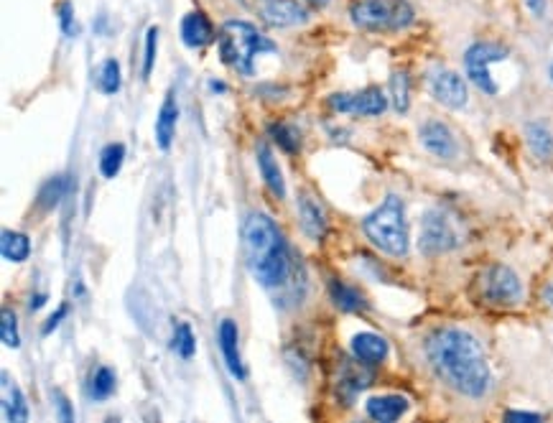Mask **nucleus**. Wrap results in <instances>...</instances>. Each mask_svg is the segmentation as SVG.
<instances>
[{
    "label": "nucleus",
    "mask_w": 553,
    "mask_h": 423,
    "mask_svg": "<svg viewBox=\"0 0 553 423\" xmlns=\"http://www.w3.org/2000/svg\"><path fill=\"white\" fill-rule=\"evenodd\" d=\"M120 64H117L115 59H105L100 67V72H97V87H100V92H105V95H115L117 89H120Z\"/></svg>",
    "instance_id": "cd10ccee"
},
{
    "label": "nucleus",
    "mask_w": 553,
    "mask_h": 423,
    "mask_svg": "<svg viewBox=\"0 0 553 423\" xmlns=\"http://www.w3.org/2000/svg\"><path fill=\"white\" fill-rule=\"evenodd\" d=\"M263 21L273 29H286V26H296L304 23L309 14L304 5H299V0H265L261 5Z\"/></svg>",
    "instance_id": "f8f14e48"
},
{
    "label": "nucleus",
    "mask_w": 553,
    "mask_h": 423,
    "mask_svg": "<svg viewBox=\"0 0 553 423\" xmlns=\"http://www.w3.org/2000/svg\"><path fill=\"white\" fill-rule=\"evenodd\" d=\"M363 233L385 255L403 258L408 253V222L401 197H385V202L363 219Z\"/></svg>",
    "instance_id": "20e7f679"
},
{
    "label": "nucleus",
    "mask_w": 553,
    "mask_h": 423,
    "mask_svg": "<svg viewBox=\"0 0 553 423\" xmlns=\"http://www.w3.org/2000/svg\"><path fill=\"white\" fill-rule=\"evenodd\" d=\"M426 360L444 385L465 398H484L493 388V372L477 336L459 326H444L426 339Z\"/></svg>",
    "instance_id": "f257e3e1"
},
{
    "label": "nucleus",
    "mask_w": 553,
    "mask_h": 423,
    "mask_svg": "<svg viewBox=\"0 0 553 423\" xmlns=\"http://www.w3.org/2000/svg\"><path fill=\"white\" fill-rule=\"evenodd\" d=\"M352 354L360 365H380L388 357V342L373 332H360L352 339Z\"/></svg>",
    "instance_id": "4468645a"
},
{
    "label": "nucleus",
    "mask_w": 553,
    "mask_h": 423,
    "mask_svg": "<svg viewBox=\"0 0 553 423\" xmlns=\"http://www.w3.org/2000/svg\"><path fill=\"white\" fill-rule=\"evenodd\" d=\"M245 261L265 289H281L291 278V253L268 215H250L245 222Z\"/></svg>",
    "instance_id": "f03ea898"
},
{
    "label": "nucleus",
    "mask_w": 553,
    "mask_h": 423,
    "mask_svg": "<svg viewBox=\"0 0 553 423\" xmlns=\"http://www.w3.org/2000/svg\"><path fill=\"white\" fill-rule=\"evenodd\" d=\"M67 187H69L67 176H54V179H49L44 187H41V191H39V207H41V209H54V207L64 199Z\"/></svg>",
    "instance_id": "a878e982"
},
{
    "label": "nucleus",
    "mask_w": 553,
    "mask_h": 423,
    "mask_svg": "<svg viewBox=\"0 0 553 423\" xmlns=\"http://www.w3.org/2000/svg\"><path fill=\"white\" fill-rule=\"evenodd\" d=\"M546 301H548V304L553 307V283L548 286V289H546Z\"/></svg>",
    "instance_id": "a19ab883"
},
{
    "label": "nucleus",
    "mask_w": 553,
    "mask_h": 423,
    "mask_svg": "<svg viewBox=\"0 0 553 423\" xmlns=\"http://www.w3.org/2000/svg\"><path fill=\"white\" fill-rule=\"evenodd\" d=\"M44 304H46V296H44V293H36V296H31L29 308H31V311H39V308L44 307Z\"/></svg>",
    "instance_id": "58836bf2"
},
{
    "label": "nucleus",
    "mask_w": 553,
    "mask_h": 423,
    "mask_svg": "<svg viewBox=\"0 0 553 423\" xmlns=\"http://www.w3.org/2000/svg\"><path fill=\"white\" fill-rule=\"evenodd\" d=\"M391 97H393V107L398 113H406L410 105V85H408V74L395 72L391 77Z\"/></svg>",
    "instance_id": "c756f323"
},
{
    "label": "nucleus",
    "mask_w": 553,
    "mask_h": 423,
    "mask_svg": "<svg viewBox=\"0 0 553 423\" xmlns=\"http://www.w3.org/2000/svg\"><path fill=\"white\" fill-rule=\"evenodd\" d=\"M419 138H421V146L426 148L429 153H434L437 159L449 161L454 159L456 151H459L454 133L449 131V125H444L441 120H426L421 125V131H419Z\"/></svg>",
    "instance_id": "9b49d317"
},
{
    "label": "nucleus",
    "mask_w": 553,
    "mask_h": 423,
    "mask_svg": "<svg viewBox=\"0 0 553 423\" xmlns=\"http://www.w3.org/2000/svg\"><path fill=\"white\" fill-rule=\"evenodd\" d=\"M329 107L335 113H355V115L375 117L385 113L388 107V97L382 95L380 87H364L360 92H339L332 95Z\"/></svg>",
    "instance_id": "1a4fd4ad"
},
{
    "label": "nucleus",
    "mask_w": 553,
    "mask_h": 423,
    "mask_svg": "<svg viewBox=\"0 0 553 423\" xmlns=\"http://www.w3.org/2000/svg\"><path fill=\"white\" fill-rule=\"evenodd\" d=\"M57 400H59V410H61V418H64V421H72L74 416H72V410H69L67 398H64V395H57Z\"/></svg>",
    "instance_id": "4c0bfd02"
},
{
    "label": "nucleus",
    "mask_w": 553,
    "mask_h": 423,
    "mask_svg": "<svg viewBox=\"0 0 553 423\" xmlns=\"http://www.w3.org/2000/svg\"><path fill=\"white\" fill-rule=\"evenodd\" d=\"M525 141H528V148H530L539 159H551L553 135L548 133L546 125H540V123H528V125H525Z\"/></svg>",
    "instance_id": "4be33fe9"
},
{
    "label": "nucleus",
    "mask_w": 553,
    "mask_h": 423,
    "mask_svg": "<svg viewBox=\"0 0 553 423\" xmlns=\"http://www.w3.org/2000/svg\"><path fill=\"white\" fill-rule=\"evenodd\" d=\"M329 293H332V301L342 311H363L367 304H364V296L355 286H347L345 280H329Z\"/></svg>",
    "instance_id": "412c9836"
},
{
    "label": "nucleus",
    "mask_w": 553,
    "mask_h": 423,
    "mask_svg": "<svg viewBox=\"0 0 553 423\" xmlns=\"http://www.w3.org/2000/svg\"><path fill=\"white\" fill-rule=\"evenodd\" d=\"M462 243V234L459 227L444 209H431L426 212L421 219V240H419V248L426 255H441V253H449Z\"/></svg>",
    "instance_id": "0eeeda50"
},
{
    "label": "nucleus",
    "mask_w": 553,
    "mask_h": 423,
    "mask_svg": "<svg viewBox=\"0 0 553 423\" xmlns=\"http://www.w3.org/2000/svg\"><path fill=\"white\" fill-rule=\"evenodd\" d=\"M115 393V372L110 367H97L89 378V395L95 400H107Z\"/></svg>",
    "instance_id": "b1692460"
},
{
    "label": "nucleus",
    "mask_w": 553,
    "mask_h": 423,
    "mask_svg": "<svg viewBox=\"0 0 553 423\" xmlns=\"http://www.w3.org/2000/svg\"><path fill=\"white\" fill-rule=\"evenodd\" d=\"M156 46H159V29L151 26L146 33V54H143V77L153 72V64H156Z\"/></svg>",
    "instance_id": "473e14b6"
},
{
    "label": "nucleus",
    "mask_w": 553,
    "mask_h": 423,
    "mask_svg": "<svg viewBox=\"0 0 553 423\" xmlns=\"http://www.w3.org/2000/svg\"><path fill=\"white\" fill-rule=\"evenodd\" d=\"M123 161H125V146L123 143H110L105 146L100 153V171L105 179H115L123 169Z\"/></svg>",
    "instance_id": "bb28decb"
},
{
    "label": "nucleus",
    "mask_w": 553,
    "mask_h": 423,
    "mask_svg": "<svg viewBox=\"0 0 553 423\" xmlns=\"http://www.w3.org/2000/svg\"><path fill=\"white\" fill-rule=\"evenodd\" d=\"M502 59H508L505 46L493 44V41H477V44L469 46L465 51V72L469 77V82L484 95L495 97L500 87H497L495 77H493V67Z\"/></svg>",
    "instance_id": "423d86ee"
},
{
    "label": "nucleus",
    "mask_w": 553,
    "mask_h": 423,
    "mask_svg": "<svg viewBox=\"0 0 553 423\" xmlns=\"http://www.w3.org/2000/svg\"><path fill=\"white\" fill-rule=\"evenodd\" d=\"M271 138L276 141L278 148L281 151H286V153H296L299 148H301V138H299V133L293 131L291 125H286V123H276V125H271Z\"/></svg>",
    "instance_id": "c85d7f7f"
},
{
    "label": "nucleus",
    "mask_w": 553,
    "mask_h": 423,
    "mask_svg": "<svg viewBox=\"0 0 553 423\" xmlns=\"http://www.w3.org/2000/svg\"><path fill=\"white\" fill-rule=\"evenodd\" d=\"M3 409H5V416L8 421L23 423L29 418V409H26V398L21 393V388L11 382L8 375H3Z\"/></svg>",
    "instance_id": "aec40b11"
},
{
    "label": "nucleus",
    "mask_w": 553,
    "mask_h": 423,
    "mask_svg": "<svg viewBox=\"0 0 553 423\" xmlns=\"http://www.w3.org/2000/svg\"><path fill=\"white\" fill-rule=\"evenodd\" d=\"M0 336H3V345L5 347H21V336H18V321L15 314L8 307H3L0 314Z\"/></svg>",
    "instance_id": "2f4dec72"
},
{
    "label": "nucleus",
    "mask_w": 553,
    "mask_h": 423,
    "mask_svg": "<svg viewBox=\"0 0 553 423\" xmlns=\"http://www.w3.org/2000/svg\"><path fill=\"white\" fill-rule=\"evenodd\" d=\"M174 350L179 357H184V360H189L191 354L197 352V339H194V332H191L189 324H179L174 329Z\"/></svg>",
    "instance_id": "7c9ffc66"
},
{
    "label": "nucleus",
    "mask_w": 553,
    "mask_h": 423,
    "mask_svg": "<svg viewBox=\"0 0 553 423\" xmlns=\"http://www.w3.org/2000/svg\"><path fill=\"white\" fill-rule=\"evenodd\" d=\"M299 215H301V227L311 240H321L327 233V219L321 207L311 199V197H301L299 199Z\"/></svg>",
    "instance_id": "6ab92c4d"
},
{
    "label": "nucleus",
    "mask_w": 553,
    "mask_h": 423,
    "mask_svg": "<svg viewBox=\"0 0 553 423\" xmlns=\"http://www.w3.org/2000/svg\"><path fill=\"white\" fill-rule=\"evenodd\" d=\"M219 350H222V357H225V365L230 370V375L237 380H245V367H243V357H240L235 321L225 319L219 324Z\"/></svg>",
    "instance_id": "ddd939ff"
},
{
    "label": "nucleus",
    "mask_w": 553,
    "mask_h": 423,
    "mask_svg": "<svg viewBox=\"0 0 553 423\" xmlns=\"http://www.w3.org/2000/svg\"><path fill=\"white\" fill-rule=\"evenodd\" d=\"M408 410V400L403 395H375L367 400V416L373 421L391 423L398 421Z\"/></svg>",
    "instance_id": "dca6fc26"
},
{
    "label": "nucleus",
    "mask_w": 553,
    "mask_h": 423,
    "mask_svg": "<svg viewBox=\"0 0 553 423\" xmlns=\"http://www.w3.org/2000/svg\"><path fill=\"white\" fill-rule=\"evenodd\" d=\"M508 421H539V413H525V410H510L505 416Z\"/></svg>",
    "instance_id": "c9c22d12"
},
{
    "label": "nucleus",
    "mask_w": 553,
    "mask_h": 423,
    "mask_svg": "<svg viewBox=\"0 0 553 423\" xmlns=\"http://www.w3.org/2000/svg\"><path fill=\"white\" fill-rule=\"evenodd\" d=\"M367 380H370V375L364 372V370H360V367H352V365H345V370H342V375H339V393L345 395L347 400H352L355 395L363 391L364 385H367Z\"/></svg>",
    "instance_id": "393cba45"
},
{
    "label": "nucleus",
    "mask_w": 553,
    "mask_h": 423,
    "mask_svg": "<svg viewBox=\"0 0 553 423\" xmlns=\"http://www.w3.org/2000/svg\"><path fill=\"white\" fill-rule=\"evenodd\" d=\"M67 317V307H59L57 308V314H51V319L46 321V326H44V335H51L54 329H57L59 324H61V319Z\"/></svg>",
    "instance_id": "f704fd0d"
},
{
    "label": "nucleus",
    "mask_w": 553,
    "mask_h": 423,
    "mask_svg": "<svg viewBox=\"0 0 553 423\" xmlns=\"http://www.w3.org/2000/svg\"><path fill=\"white\" fill-rule=\"evenodd\" d=\"M59 23H61V31L67 33V36H74V8L72 3H61L59 5Z\"/></svg>",
    "instance_id": "72a5a7b5"
},
{
    "label": "nucleus",
    "mask_w": 553,
    "mask_h": 423,
    "mask_svg": "<svg viewBox=\"0 0 553 423\" xmlns=\"http://www.w3.org/2000/svg\"><path fill=\"white\" fill-rule=\"evenodd\" d=\"M258 166H261V176L263 181L268 184V189L273 191L278 199H283V197H286L283 174H281V169H278V161L273 159V151L265 146V143L258 146Z\"/></svg>",
    "instance_id": "a211bd4d"
},
{
    "label": "nucleus",
    "mask_w": 553,
    "mask_h": 423,
    "mask_svg": "<svg viewBox=\"0 0 553 423\" xmlns=\"http://www.w3.org/2000/svg\"><path fill=\"white\" fill-rule=\"evenodd\" d=\"M429 89H431L434 100L444 105V107H449V110H459V107L466 105V85L456 72L437 69L429 77Z\"/></svg>",
    "instance_id": "9d476101"
},
{
    "label": "nucleus",
    "mask_w": 553,
    "mask_h": 423,
    "mask_svg": "<svg viewBox=\"0 0 553 423\" xmlns=\"http://www.w3.org/2000/svg\"><path fill=\"white\" fill-rule=\"evenodd\" d=\"M525 8L530 11L533 15H543L546 14V0H525Z\"/></svg>",
    "instance_id": "e433bc0d"
},
{
    "label": "nucleus",
    "mask_w": 553,
    "mask_h": 423,
    "mask_svg": "<svg viewBox=\"0 0 553 423\" xmlns=\"http://www.w3.org/2000/svg\"><path fill=\"white\" fill-rule=\"evenodd\" d=\"M548 79H551V82H553V64H551V69H548Z\"/></svg>",
    "instance_id": "79ce46f5"
},
{
    "label": "nucleus",
    "mask_w": 553,
    "mask_h": 423,
    "mask_svg": "<svg viewBox=\"0 0 553 423\" xmlns=\"http://www.w3.org/2000/svg\"><path fill=\"white\" fill-rule=\"evenodd\" d=\"M176 120H179V105H176L174 92L166 95V100L161 105L159 117H156V143L161 151H169L176 133Z\"/></svg>",
    "instance_id": "f3484780"
},
{
    "label": "nucleus",
    "mask_w": 553,
    "mask_h": 423,
    "mask_svg": "<svg viewBox=\"0 0 553 423\" xmlns=\"http://www.w3.org/2000/svg\"><path fill=\"white\" fill-rule=\"evenodd\" d=\"M482 293L495 307H512V304L521 301L523 286H521V278H518V273L512 268H508V265H493L482 276Z\"/></svg>",
    "instance_id": "6e6552de"
},
{
    "label": "nucleus",
    "mask_w": 553,
    "mask_h": 423,
    "mask_svg": "<svg viewBox=\"0 0 553 423\" xmlns=\"http://www.w3.org/2000/svg\"><path fill=\"white\" fill-rule=\"evenodd\" d=\"M0 248H3V258L11 261V263H23L31 255L29 237L21 233H11V230L3 233V245Z\"/></svg>",
    "instance_id": "5701e85b"
},
{
    "label": "nucleus",
    "mask_w": 553,
    "mask_h": 423,
    "mask_svg": "<svg viewBox=\"0 0 553 423\" xmlns=\"http://www.w3.org/2000/svg\"><path fill=\"white\" fill-rule=\"evenodd\" d=\"M219 57L227 67H233L235 72L253 74V61L255 57H261L265 51H276V44L263 36L261 31L255 29L248 21H227L219 29Z\"/></svg>",
    "instance_id": "7ed1b4c3"
},
{
    "label": "nucleus",
    "mask_w": 553,
    "mask_h": 423,
    "mask_svg": "<svg viewBox=\"0 0 553 423\" xmlns=\"http://www.w3.org/2000/svg\"><path fill=\"white\" fill-rule=\"evenodd\" d=\"M181 41L189 49H202L215 41V29L202 11H194L181 18Z\"/></svg>",
    "instance_id": "2eb2a0df"
},
{
    "label": "nucleus",
    "mask_w": 553,
    "mask_h": 423,
    "mask_svg": "<svg viewBox=\"0 0 553 423\" xmlns=\"http://www.w3.org/2000/svg\"><path fill=\"white\" fill-rule=\"evenodd\" d=\"M306 3H309V5H314V8H324L329 0H306Z\"/></svg>",
    "instance_id": "ea45409f"
},
{
    "label": "nucleus",
    "mask_w": 553,
    "mask_h": 423,
    "mask_svg": "<svg viewBox=\"0 0 553 423\" xmlns=\"http://www.w3.org/2000/svg\"><path fill=\"white\" fill-rule=\"evenodd\" d=\"M352 23L370 33H393L413 23V8L408 0H357L350 8Z\"/></svg>",
    "instance_id": "39448f33"
}]
</instances>
